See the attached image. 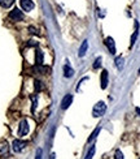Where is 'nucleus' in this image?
<instances>
[{
  "label": "nucleus",
  "instance_id": "f257e3e1",
  "mask_svg": "<svg viewBox=\"0 0 140 159\" xmlns=\"http://www.w3.org/2000/svg\"><path fill=\"white\" fill-rule=\"evenodd\" d=\"M105 111H106V104L105 102H97L95 106H93V108H92V116L93 117H100V116H103L105 114Z\"/></svg>",
  "mask_w": 140,
  "mask_h": 159
},
{
  "label": "nucleus",
  "instance_id": "f03ea898",
  "mask_svg": "<svg viewBox=\"0 0 140 159\" xmlns=\"http://www.w3.org/2000/svg\"><path fill=\"white\" fill-rule=\"evenodd\" d=\"M29 130H30V127H29V121L26 120V119H23V120L19 123L18 125V136L19 137H23L29 133Z\"/></svg>",
  "mask_w": 140,
  "mask_h": 159
},
{
  "label": "nucleus",
  "instance_id": "7ed1b4c3",
  "mask_svg": "<svg viewBox=\"0 0 140 159\" xmlns=\"http://www.w3.org/2000/svg\"><path fill=\"white\" fill-rule=\"evenodd\" d=\"M8 17H9V20H12V21H22L23 20V13L18 8H15V9H12L9 12Z\"/></svg>",
  "mask_w": 140,
  "mask_h": 159
},
{
  "label": "nucleus",
  "instance_id": "20e7f679",
  "mask_svg": "<svg viewBox=\"0 0 140 159\" xmlns=\"http://www.w3.org/2000/svg\"><path fill=\"white\" fill-rule=\"evenodd\" d=\"M26 145H28V142H25L22 140H15L12 143V149L15 153H19V151H22L26 148Z\"/></svg>",
  "mask_w": 140,
  "mask_h": 159
},
{
  "label": "nucleus",
  "instance_id": "39448f33",
  "mask_svg": "<svg viewBox=\"0 0 140 159\" xmlns=\"http://www.w3.org/2000/svg\"><path fill=\"white\" fill-rule=\"evenodd\" d=\"M105 46L108 47L109 52L112 55H114L116 54V42H114V39H113L112 37H108V38H105V41H104Z\"/></svg>",
  "mask_w": 140,
  "mask_h": 159
},
{
  "label": "nucleus",
  "instance_id": "423d86ee",
  "mask_svg": "<svg viewBox=\"0 0 140 159\" xmlns=\"http://www.w3.org/2000/svg\"><path fill=\"white\" fill-rule=\"evenodd\" d=\"M19 3H21V8L26 12H30L34 9V2L32 0H19Z\"/></svg>",
  "mask_w": 140,
  "mask_h": 159
},
{
  "label": "nucleus",
  "instance_id": "0eeeda50",
  "mask_svg": "<svg viewBox=\"0 0 140 159\" xmlns=\"http://www.w3.org/2000/svg\"><path fill=\"white\" fill-rule=\"evenodd\" d=\"M109 82V75H108V70H103L101 72V76H100V86L101 89H106Z\"/></svg>",
  "mask_w": 140,
  "mask_h": 159
},
{
  "label": "nucleus",
  "instance_id": "6e6552de",
  "mask_svg": "<svg viewBox=\"0 0 140 159\" xmlns=\"http://www.w3.org/2000/svg\"><path fill=\"white\" fill-rule=\"evenodd\" d=\"M73 102V95L71 94H68V95H65L64 99H62V102H61V108L62 110H66L69 107V106Z\"/></svg>",
  "mask_w": 140,
  "mask_h": 159
},
{
  "label": "nucleus",
  "instance_id": "1a4fd4ad",
  "mask_svg": "<svg viewBox=\"0 0 140 159\" xmlns=\"http://www.w3.org/2000/svg\"><path fill=\"white\" fill-rule=\"evenodd\" d=\"M9 153V145L6 141L0 142V155H8Z\"/></svg>",
  "mask_w": 140,
  "mask_h": 159
},
{
  "label": "nucleus",
  "instance_id": "9d476101",
  "mask_svg": "<svg viewBox=\"0 0 140 159\" xmlns=\"http://www.w3.org/2000/svg\"><path fill=\"white\" fill-rule=\"evenodd\" d=\"M138 35H139V22L136 21V22H135V31H134V34L131 35V42H130V46H131V47L135 44L136 39H138Z\"/></svg>",
  "mask_w": 140,
  "mask_h": 159
},
{
  "label": "nucleus",
  "instance_id": "9b49d317",
  "mask_svg": "<svg viewBox=\"0 0 140 159\" xmlns=\"http://www.w3.org/2000/svg\"><path fill=\"white\" fill-rule=\"evenodd\" d=\"M87 48H88V42L87 41H84L81 46V48H79V52H78V55L79 57H83L86 55V52H87Z\"/></svg>",
  "mask_w": 140,
  "mask_h": 159
},
{
  "label": "nucleus",
  "instance_id": "f8f14e48",
  "mask_svg": "<svg viewBox=\"0 0 140 159\" xmlns=\"http://www.w3.org/2000/svg\"><path fill=\"white\" fill-rule=\"evenodd\" d=\"M73 75H74V70H73V68H70L69 65H65L64 67V76L65 77H73Z\"/></svg>",
  "mask_w": 140,
  "mask_h": 159
},
{
  "label": "nucleus",
  "instance_id": "ddd939ff",
  "mask_svg": "<svg viewBox=\"0 0 140 159\" xmlns=\"http://www.w3.org/2000/svg\"><path fill=\"white\" fill-rule=\"evenodd\" d=\"M43 52L40 50L36 51V65L38 67H40V65H43Z\"/></svg>",
  "mask_w": 140,
  "mask_h": 159
},
{
  "label": "nucleus",
  "instance_id": "4468645a",
  "mask_svg": "<svg viewBox=\"0 0 140 159\" xmlns=\"http://www.w3.org/2000/svg\"><path fill=\"white\" fill-rule=\"evenodd\" d=\"M13 3H15V0H0V5L3 8H9Z\"/></svg>",
  "mask_w": 140,
  "mask_h": 159
},
{
  "label": "nucleus",
  "instance_id": "2eb2a0df",
  "mask_svg": "<svg viewBox=\"0 0 140 159\" xmlns=\"http://www.w3.org/2000/svg\"><path fill=\"white\" fill-rule=\"evenodd\" d=\"M116 65H117V68L119 69V70H121L122 68H123V57L122 56H118L117 59H116Z\"/></svg>",
  "mask_w": 140,
  "mask_h": 159
},
{
  "label": "nucleus",
  "instance_id": "dca6fc26",
  "mask_svg": "<svg viewBox=\"0 0 140 159\" xmlns=\"http://www.w3.org/2000/svg\"><path fill=\"white\" fill-rule=\"evenodd\" d=\"M95 151H96V148L95 146H91V149L88 150V153H87V155H86L84 159H92L93 155H95Z\"/></svg>",
  "mask_w": 140,
  "mask_h": 159
},
{
  "label": "nucleus",
  "instance_id": "f3484780",
  "mask_svg": "<svg viewBox=\"0 0 140 159\" xmlns=\"http://www.w3.org/2000/svg\"><path fill=\"white\" fill-rule=\"evenodd\" d=\"M99 132H100V128H96L95 130H93V133L90 136V138H88V142H91L92 140H95V138H96V136L99 134Z\"/></svg>",
  "mask_w": 140,
  "mask_h": 159
},
{
  "label": "nucleus",
  "instance_id": "a211bd4d",
  "mask_svg": "<svg viewBox=\"0 0 140 159\" xmlns=\"http://www.w3.org/2000/svg\"><path fill=\"white\" fill-rule=\"evenodd\" d=\"M100 65H101V57H97L95 63H93V69H99Z\"/></svg>",
  "mask_w": 140,
  "mask_h": 159
},
{
  "label": "nucleus",
  "instance_id": "6ab92c4d",
  "mask_svg": "<svg viewBox=\"0 0 140 159\" xmlns=\"http://www.w3.org/2000/svg\"><path fill=\"white\" fill-rule=\"evenodd\" d=\"M114 159H125V158H123V154H122V151H121V150H117L116 153H114Z\"/></svg>",
  "mask_w": 140,
  "mask_h": 159
},
{
  "label": "nucleus",
  "instance_id": "aec40b11",
  "mask_svg": "<svg viewBox=\"0 0 140 159\" xmlns=\"http://www.w3.org/2000/svg\"><path fill=\"white\" fill-rule=\"evenodd\" d=\"M42 88H43V86H42V82L36 80V81H35V90L39 91V90H42Z\"/></svg>",
  "mask_w": 140,
  "mask_h": 159
},
{
  "label": "nucleus",
  "instance_id": "412c9836",
  "mask_svg": "<svg viewBox=\"0 0 140 159\" xmlns=\"http://www.w3.org/2000/svg\"><path fill=\"white\" fill-rule=\"evenodd\" d=\"M29 30H30V33H31V34H35V35H39V31L35 29V28H32V26H30V28H29Z\"/></svg>",
  "mask_w": 140,
  "mask_h": 159
},
{
  "label": "nucleus",
  "instance_id": "4be33fe9",
  "mask_svg": "<svg viewBox=\"0 0 140 159\" xmlns=\"http://www.w3.org/2000/svg\"><path fill=\"white\" fill-rule=\"evenodd\" d=\"M35 159H42V149H39V150L36 151V157H35Z\"/></svg>",
  "mask_w": 140,
  "mask_h": 159
},
{
  "label": "nucleus",
  "instance_id": "5701e85b",
  "mask_svg": "<svg viewBox=\"0 0 140 159\" xmlns=\"http://www.w3.org/2000/svg\"><path fill=\"white\" fill-rule=\"evenodd\" d=\"M136 114L140 116V107H136Z\"/></svg>",
  "mask_w": 140,
  "mask_h": 159
},
{
  "label": "nucleus",
  "instance_id": "b1692460",
  "mask_svg": "<svg viewBox=\"0 0 140 159\" xmlns=\"http://www.w3.org/2000/svg\"><path fill=\"white\" fill-rule=\"evenodd\" d=\"M55 157H56L55 154H51V157H49V159H55Z\"/></svg>",
  "mask_w": 140,
  "mask_h": 159
},
{
  "label": "nucleus",
  "instance_id": "393cba45",
  "mask_svg": "<svg viewBox=\"0 0 140 159\" xmlns=\"http://www.w3.org/2000/svg\"><path fill=\"white\" fill-rule=\"evenodd\" d=\"M139 73H140V68H139Z\"/></svg>",
  "mask_w": 140,
  "mask_h": 159
}]
</instances>
